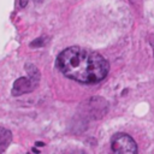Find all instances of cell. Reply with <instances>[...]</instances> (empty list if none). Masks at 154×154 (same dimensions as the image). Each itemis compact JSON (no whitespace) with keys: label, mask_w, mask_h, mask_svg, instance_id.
<instances>
[{"label":"cell","mask_w":154,"mask_h":154,"mask_svg":"<svg viewBox=\"0 0 154 154\" xmlns=\"http://www.w3.org/2000/svg\"><path fill=\"white\" fill-rule=\"evenodd\" d=\"M29 73H30V78L21 77L18 81L15 82L14 91H12V94H14V95H21V94H24V93H29L35 88L36 82L38 80V75L35 76V73H37L36 68H34V71L29 72Z\"/></svg>","instance_id":"3"},{"label":"cell","mask_w":154,"mask_h":154,"mask_svg":"<svg viewBox=\"0 0 154 154\" xmlns=\"http://www.w3.org/2000/svg\"><path fill=\"white\" fill-rule=\"evenodd\" d=\"M111 147L114 153L119 154H135L137 152L135 141L126 134H116L111 140Z\"/></svg>","instance_id":"2"},{"label":"cell","mask_w":154,"mask_h":154,"mask_svg":"<svg viewBox=\"0 0 154 154\" xmlns=\"http://www.w3.org/2000/svg\"><path fill=\"white\" fill-rule=\"evenodd\" d=\"M11 140H12V134L10 133V130L0 126V153L6 150V148L11 143Z\"/></svg>","instance_id":"4"},{"label":"cell","mask_w":154,"mask_h":154,"mask_svg":"<svg viewBox=\"0 0 154 154\" xmlns=\"http://www.w3.org/2000/svg\"><path fill=\"white\" fill-rule=\"evenodd\" d=\"M57 66L69 78L82 83L102 81L108 72V63L96 52L81 47H69L58 56Z\"/></svg>","instance_id":"1"}]
</instances>
